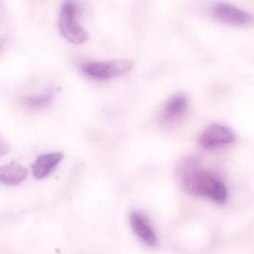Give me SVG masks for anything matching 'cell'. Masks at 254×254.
Returning <instances> with one entry per match:
<instances>
[{"label": "cell", "mask_w": 254, "mask_h": 254, "mask_svg": "<svg viewBox=\"0 0 254 254\" xmlns=\"http://www.w3.org/2000/svg\"><path fill=\"white\" fill-rule=\"evenodd\" d=\"M189 100L186 95L178 93L169 98L157 114V123L163 128L176 126L188 110Z\"/></svg>", "instance_id": "obj_4"}, {"label": "cell", "mask_w": 254, "mask_h": 254, "mask_svg": "<svg viewBox=\"0 0 254 254\" xmlns=\"http://www.w3.org/2000/svg\"><path fill=\"white\" fill-rule=\"evenodd\" d=\"M130 227L135 234L151 248L158 246V240L149 219L142 212L134 211L130 215Z\"/></svg>", "instance_id": "obj_7"}, {"label": "cell", "mask_w": 254, "mask_h": 254, "mask_svg": "<svg viewBox=\"0 0 254 254\" xmlns=\"http://www.w3.org/2000/svg\"><path fill=\"white\" fill-rule=\"evenodd\" d=\"M64 157V154L62 152L41 154L32 165V170L34 177L38 180L47 178L59 166Z\"/></svg>", "instance_id": "obj_8"}, {"label": "cell", "mask_w": 254, "mask_h": 254, "mask_svg": "<svg viewBox=\"0 0 254 254\" xmlns=\"http://www.w3.org/2000/svg\"><path fill=\"white\" fill-rule=\"evenodd\" d=\"M200 165V159L197 156H187L180 160L176 173L181 187L189 194L224 204L228 197L227 187L218 176L202 170Z\"/></svg>", "instance_id": "obj_1"}, {"label": "cell", "mask_w": 254, "mask_h": 254, "mask_svg": "<svg viewBox=\"0 0 254 254\" xmlns=\"http://www.w3.org/2000/svg\"><path fill=\"white\" fill-rule=\"evenodd\" d=\"M130 61L118 60L109 62H87L82 65V72L87 76L96 80H107L113 77L124 75L133 68Z\"/></svg>", "instance_id": "obj_3"}, {"label": "cell", "mask_w": 254, "mask_h": 254, "mask_svg": "<svg viewBox=\"0 0 254 254\" xmlns=\"http://www.w3.org/2000/svg\"><path fill=\"white\" fill-rule=\"evenodd\" d=\"M235 140L236 136L234 133L229 127L219 124L208 126L199 137V143L206 149H214L230 145Z\"/></svg>", "instance_id": "obj_6"}, {"label": "cell", "mask_w": 254, "mask_h": 254, "mask_svg": "<svg viewBox=\"0 0 254 254\" xmlns=\"http://www.w3.org/2000/svg\"><path fill=\"white\" fill-rule=\"evenodd\" d=\"M54 96V91L48 90L41 94L23 98V103L29 109L42 110L50 106L53 103Z\"/></svg>", "instance_id": "obj_10"}, {"label": "cell", "mask_w": 254, "mask_h": 254, "mask_svg": "<svg viewBox=\"0 0 254 254\" xmlns=\"http://www.w3.org/2000/svg\"><path fill=\"white\" fill-rule=\"evenodd\" d=\"M28 176L27 169L17 164L0 166V184L16 186L24 181Z\"/></svg>", "instance_id": "obj_9"}, {"label": "cell", "mask_w": 254, "mask_h": 254, "mask_svg": "<svg viewBox=\"0 0 254 254\" xmlns=\"http://www.w3.org/2000/svg\"><path fill=\"white\" fill-rule=\"evenodd\" d=\"M11 148L8 142L0 136V157H4L9 153Z\"/></svg>", "instance_id": "obj_11"}, {"label": "cell", "mask_w": 254, "mask_h": 254, "mask_svg": "<svg viewBox=\"0 0 254 254\" xmlns=\"http://www.w3.org/2000/svg\"><path fill=\"white\" fill-rule=\"evenodd\" d=\"M212 12L217 20L232 26H249L254 20L249 11L227 2H217L213 6Z\"/></svg>", "instance_id": "obj_5"}, {"label": "cell", "mask_w": 254, "mask_h": 254, "mask_svg": "<svg viewBox=\"0 0 254 254\" xmlns=\"http://www.w3.org/2000/svg\"><path fill=\"white\" fill-rule=\"evenodd\" d=\"M4 41L2 40H0V50L2 49V46H3Z\"/></svg>", "instance_id": "obj_12"}, {"label": "cell", "mask_w": 254, "mask_h": 254, "mask_svg": "<svg viewBox=\"0 0 254 254\" xmlns=\"http://www.w3.org/2000/svg\"><path fill=\"white\" fill-rule=\"evenodd\" d=\"M77 17L78 7L75 2L65 1L59 13V31L62 36L71 44L81 45L88 41L89 35L79 24Z\"/></svg>", "instance_id": "obj_2"}]
</instances>
